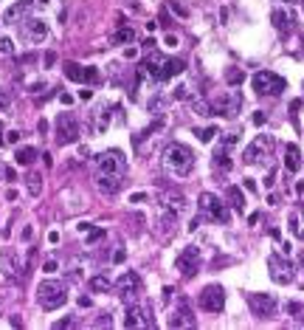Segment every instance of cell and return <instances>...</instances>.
Listing matches in <instances>:
<instances>
[{
	"instance_id": "1",
	"label": "cell",
	"mask_w": 304,
	"mask_h": 330,
	"mask_svg": "<svg viewBox=\"0 0 304 330\" xmlns=\"http://www.w3.org/2000/svg\"><path fill=\"white\" fill-rule=\"evenodd\" d=\"M141 74L144 76H152L155 82H166L172 79V76H178V74H183L186 71V62L183 59H172V57H164L161 51H146L144 62H141Z\"/></svg>"
},
{
	"instance_id": "2",
	"label": "cell",
	"mask_w": 304,
	"mask_h": 330,
	"mask_svg": "<svg viewBox=\"0 0 304 330\" xmlns=\"http://www.w3.org/2000/svg\"><path fill=\"white\" fill-rule=\"evenodd\" d=\"M161 161H164V170L172 172V175H189V172L194 170V152H191L186 144H180V141L166 144Z\"/></svg>"
},
{
	"instance_id": "3",
	"label": "cell",
	"mask_w": 304,
	"mask_h": 330,
	"mask_svg": "<svg viewBox=\"0 0 304 330\" xmlns=\"http://www.w3.org/2000/svg\"><path fill=\"white\" fill-rule=\"evenodd\" d=\"M37 302L43 310H56L68 302V288L59 279H43L37 285Z\"/></svg>"
},
{
	"instance_id": "4",
	"label": "cell",
	"mask_w": 304,
	"mask_h": 330,
	"mask_svg": "<svg viewBox=\"0 0 304 330\" xmlns=\"http://www.w3.org/2000/svg\"><path fill=\"white\" fill-rule=\"evenodd\" d=\"M54 127H56V144H62V147H65V144H76L79 136H82L79 119L73 113H59Z\"/></svg>"
},
{
	"instance_id": "5",
	"label": "cell",
	"mask_w": 304,
	"mask_h": 330,
	"mask_svg": "<svg viewBox=\"0 0 304 330\" xmlns=\"http://www.w3.org/2000/svg\"><path fill=\"white\" fill-rule=\"evenodd\" d=\"M254 91L262 96H279L287 91V79L273 71H259V74H254Z\"/></svg>"
},
{
	"instance_id": "6",
	"label": "cell",
	"mask_w": 304,
	"mask_h": 330,
	"mask_svg": "<svg viewBox=\"0 0 304 330\" xmlns=\"http://www.w3.org/2000/svg\"><path fill=\"white\" fill-rule=\"evenodd\" d=\"M127 172V158L121 150H104L96 155V175H124Z\"/></svg>"
},
{
	"instance_id": "7",
	"label": "cell",
	"mask_w": 304,
	"mask_h": 330,
	"mask_svg": "<svg viewBox=\"0 0 304 330\" xmlns=\"http://www.w3.org/2000/svg\"><path fill=\"white\" fill-rule=\"evenodd\" d=\"M197 206H200V215L209 217V220H214V223H228V220H231L228 206H225L217 195H211V192H203L200 201H197Z\"/></svg>"
},
{
	"instance_id": "8",
	"label": "cell",
	"mask_w": 304,
	"mask_h": 330,
	"mask_svg": "<svg viewBox=\"0 0 304 330\" xmlns=\"http://www.w3.org/2000/svg\"><path fill=\"white\" fill-rule=\"evenodd\" d=\"M124 325H127V328H155L152 307L146 305V302H130V305H127Z\"/></svg>"
},
{
	"instance_id": "9",
	"label": "cell",
	"mask_w": 304,
	"mask_h": 330,
	"mask_svg": "<svg viewBox=\"0 0 304 330\" xmlns=\"http://www.w3.org/2000/svg\"><path fill=\"white\" fill-rule=\"evenodd\" d=\"M268 271H270V279L276 285H290L293 282V262L287 257H281V254H268Z\"/></svg>"
},
{
	"instance_id": "10",
	"label": "cell",
	"mask_w": 304,
	"mask_h": 330,
	"mask_svg": "<svg viewBox=\"0 0 304 330\" xmlns=\"http://www.w3.org/2000/svg\"><path fill=\"white\" fill-rule=\"evenodd\" d=\"M197 305L203 307V310H209V313H220L225 307V291H223V285H206L200 291V296H197Z\"/></svg>"
},
{
	"instance_id": "11",
	"label": "cell",
	"mask_w": 304,
	"mask_h": 330,
	"mask_svg": "<svg viewBox=\"0 0 304 330\" xmlns=\"http://www.w3.org/2000/svg\"><path fill=\"white\" fill-rule=\"evenodd\" d=\"M270 150H273V136H265V133H262V136H257L245 150H242V161H245V164H259L262 158L270 155Z\"/></svg>"
},
{
	"instance_id": "12",
	"label": "cell",
	"mask_w": 304,
	"mask_h": 330,
	"mask_svg": "<svg viewBox=\"0 0 304 330\" xmlns=\"http://www.w3.org/2000/svg\"><path fill=\"white\" fill-rule=\"evenodd\" d=\"M116 291H118V296H121V302H135L138 296H141V277L135 271H127L118 277V282H116Z\"/></svg>"
},
{
	"instance_id": "13",
	"label": "cell",
	"mask_w": 304,
	"mask_h": 330,
	"mask_svg": "<svg viewBox=\"0 0 304 330\" xmlns=\"http://www.w3.org/2000/svg\"><path fill=\"white\" fill-rule=\"evenodd\" d=\"M197 265H200V249H197V246H186V249L175 257V268H178L183 277H191V274L197 271Z\"/></svg>"
},
{
	"instance_id": "14",
	"label": "cell",
	"mask_w": 304,
	"mask_h": 330,
	"mask_svg": "<svg viewBox=\"0 0 304 330\" xmlns=\"http://www.w3.org/2000/svg\"><path fill=\"white\" fill-rule=\"evenodd\" d=\"M239 110H242V93H239V91H228V93H223V96L217 99V104H214V113L228 116V119H234Z\"/></svg>"
},
{
	"instance_id": "15",
	"label": "cell",
	"mask_w": 304,
	"mask_h": 330,
	"mask_svg": "<svg viewBox=\"0 0 304 330\" xmlns=\"http://www.w3.org/2000/svg\"><path fill=\"white\" fill-rule=\"evenodd\" d=\"M0 271L6 274V279H23L25 265H23V260L11 249H3L0 251Z\"/></svg>"
},
{
	"instance_id": "16",
	"label": "cell",
	"mask_w": 304,
	"mask_h": 330,
	"mask_svg": "<svg viewBox=\"0 0 304 330\" xmlns=\"http://www.w3.org/2000/svg\"><path fill=\"white\" fill-rule=\"evenodd\" d=\"M62 71H65V76L68 79H73V82H88V85H93V82H99V71L96 68H90V65H79V62H65L62 65Z\"/></svg>"
},
{
	"instance_id": "17",
	"label": "cell",
	"mask_w": 304,
	"mask_h": 330,
	"mask_svg": "<svg viewBox=\"0 0 304 330\" xmlns=\"http://www.w3.org/2000/svg\"><path fill=\"white\" fill-rule=\"evenodd\" d=\"M248 305L254 310V316L265 319V316H273V310H276V299L270 294H248Z\"/></svg>"
},
{
	"instance_id": "18",
	"label": "cell",
	"mask_w": 304,
	"mask_h": 330,
	"mask_svg": "<svg viewBox=\"0 0 304 330\" xmlns=\"http://www.w3.org/2000/svg\"><path fill=\"white\" fill-rule=\"evenodd\" d=\"M121 186H124V175H96V189L101 195H107V198L118 195Z\"/></svg>"
},
{
	"instance_id": "19",
	"label": "cell",
	"mask_w": 304,
	"mask_h": 330,
	"mask_svg": "<svg viewBox=\"0 0 304 330\" xmlns=\"http://www.w3.org/2000/svg\"><path fill=\"white\" fill-rule=\"evenodd\" d=\"M197 325V319H194V313H191L189 302H180L178 310L172 313V319H169V328H194Z\"/></svg>"
},
{
	"instance_id": "20",
	"label": "cell",
	"mask_w": 304,
	"mask_h": 330,
	"mask_svg": "<svg viewBox=\"0 0 304 330\" xmlns=\"http://www.w3.org/2000/svg\"><path fill=\"white\" fill-rule=\"evenodd\" d=\"M287 226H290V231L299 240H304V203H299L290 212V217H287Z\"/></svg>"
},
{
	"instance_id": "21",
	"label": "cell",
	"mask_w": 304,
	"mask_h": 330,
	"mask_svg": "<svg viewBox=\"0 0 304 330\" xmlns=\"http://www.w3.org/2000/svg\"><path fill=\"white\" fill-rule=\"evenodd\" d=\"M23 25H25V34H28V40H34V43H40V40H45L48 37V25L43 23V20H23Z\"/></svg>"
},
{
	"instance_id": "22",
	"label": "cell",
	"mask_w": 304,
	"mask_h": 330,
	"mask_svg": "<svg viewBox=\"0 0 304 330\" xmlns=\"http://www.w3.org/2000/svg\"><path fill=\"white\" fill-rule=\"evenodd\" d=\"M284 170L287 172L302 170V150L296 147V144H287V147H284Z\"/></svg>"
},
{
	"instance_id": "23",
	"label": "cell",
	"mask_w": 304,
	"mask_h": 330,
	"mask_svg": "<svg viewBox=\"0 0 304 330\" xmlns=\"http://www.w3.org/2000/svg\"><path fill=\"white\" fill-rule=\"evenodd\" d=\"M270 23L276 25L279 31H290L296 20H293V14L287 12V9H273V14H270Z\"/></svg>"
},
{
	"instance_id": "24",
	"label": "cell",
	"mask_w": 304,
	"mask_h": 330,
	"mask_svg": "<svg viewBox=\"0 0 304 330\" xmlns=\"http://www.w3.org/2000/svg\"><path fill=\"white\" fill-rule=\"evenodd\" d=\"M164 206H166V209H172L175 215H180V212H183L189 203H186L183 192H166V195H164Z\"/></svg>"
},
{
	"instance_id": "25",
	"label": "cell",
	"mask_w": 304,
	"mask_h": 330,
	"mask_svg": "<svg viewBox=\"0 0 304 330\" xmlns=\"http://www.w3.org/2000/svg\"><path fill=\"white\" fill-rule=\"evenodd\" d=\"M93 130H96V133H104V130H107V125H110V113H107V104H101V107H96V110H93Z\"/></svg>"
},
{
	"instance_id": "26",
	"label": "cell",
	"mask_w": 304,
	"mask_h": 330,
	"mask_svg": "<svg viewBox=\"0 0 304 330\" xmlns=\"http://www.w3.org/2000/svg\"><path fill=\"white\" fill-rule=\"evenodd\" d=\"M88 288L93 291V294H107V291L113 288V282H110V277H107V274H96V277H90Z\"/></svg>"
},
{
	"instance_id": "27",
	"label": "cell",
	"mask_w": 304,
	"mask_h": 330,
	"mask_svg": "<svg viewBox=\"0 0 304 330\" xmlns=\"http://www.w3.org/2000/svg\"><path fill=\"white\" fill-rule=\"evenodd\" d=\"M214 164H217L223 172L231 170V158H228V147H225V144H220V147L214 150Z\"/></svg>"
},
{
	"instance_id": "28",
	"label": "cell",
	"mask_w": 304,
	"mask_h": 330,
	"mask_svg": "<svg viewBox=\"0 0 304 330\" xmlns=\"http://www.w3.org/2000/svg\"><path fill=\"white\" fill-rule=\"evenodd\" d=\"M34 158H37V150H34V147H20L17 152H14V161L23 164V167H31Z\"/></svg>"
},
{
	"instance_id": "29",
	"label": "cell",
	"mask_w": 304,
	"mask_h": 330,
	"mask_svg": "<svg viewBox=\"0 0 304 330\" xmlns=\"http://www.w3.org/2000/svg\"><path fill=\"white\" fill-rule=\"evenodd\" d=\"M133 40H135V28H133V25H121V28H118L116 34H113V43H116V46L133 43Z\"/></svg>"
},
{
	"instance_id": "30",
	"label": "cell",
	"mask_w": 304,
	"mask_h": 330,
	"mask_svg": "<svg viewBox=\"0 0 304 330\" xmlns=\"http://www.w3.org/2000/svg\"><path fill=\"white\" fill-rule=\"evenodd\" d=\"M25 12H28V0H23V3H17V6H11L9 12H6V23H14V20H20V17H25Z\"/></svg>"
},
{
	"instance_id": "31",
	"label": "cell",
	"mask_w": 304,
	"mask_h": 330,
	"mask_svg": "<svg viewBox=\"0 0 304 330\" xmlns=\"http://www.w3.org/2000/svg\"><path fill=\"white\" fill-rule=\"evenodd\" d=\"M28 195L31 198H40V192H43V175L40 172H28Z\"/></svg>"
},
{
	"instance_id": "32",
	"label": "cell",
	"mask_w": 304,
	"mask_h": 330,
	"mask_svg": "<svg viewBox=\"0 0 304 330\" xmlns=\"http://www.w3.org/2000/svg\"><path fill=\"white\" fill-rule=\"evenodd\" d=\"M228 201H231V206H234V209H239V212L245 209V195H242V189H239V186H228Z\"/></svg>"
},
{
	"instance_id": "33",
	"label": "cell",
	"mask_w": 304,
	"mask_h": 330,
	"mask_svg": "<svg viewBox=\"0 0 304 330\" xmlns=\"http://www.w3.org/2000/svg\"><path fill=\"white\" fill-rule=\"evenodd\" d=\"M191 107H194V113H197V116H211L214 113V107L206 102V99H194V102H191Z\"/></svg>"
},
{
	"instance_id": "34",
	"label": "cell",
	"mask_w": 304,
	"mask_h": 330,
	"mask_svg": "<svg viewBox=\"0 0 304 330\" xmlns=\"http://www.w3.org/2000/svg\"><path fill=\"white\" fill-rule=\"evenodd\" d=\"M287 313H290L299 325H304V305L302 302H290V305H287Z\"/></svg>"
},
{
	"instance_id": "35",
	"label": "cell",
	"mask_w": 304,
	"mask_h": 330,
	"mask_svg": "<svg viewBox=\"0 0 304 330\" xmlns=\"http://www.w3.org/2000/svg\"><path fill=\"white\" fill-rule=\"evenodd\" d=\"M225 79H228V85H239V82L245 79V74H242V71H228V74H225Z\"/></svg>"
},
{
	"instance_id": "36",
	"label": "cell",
	"mask_w": 304,
	"mask_h": 330,
	"mask_svg": "<svg viewBox=\"0 0 304 330\" xmlns=\"http://www.w3.org/2000/svg\"><path fill=\"white\" fill-rule=\"evenodd\" d=\"M0 54H14V43L9 37H0Z\"/></svg>"
},
{
	"instance_id": "37",
	"label": "cell",
	"mask_w": 304,
	"mask_h": 330,
	"mask_svg": "<svg viewBox=\"0 0 304 330\" xmlns=\"http://www.w3.org/2000/svg\"><path fill=\"white\" fill-rule=\"evenodd\" d=\"M214 136H217V127H206V130H200V141H203V144H209Z\"/></svg>"
},
{
	"instance_id": "38",
	"label": "cell",
	"mask_w": 304,
	"mask_h": 330,
	"mask_svg": "<svg viewBox=\"0 0 304 330\" xmlns=\"http://www.w3.org/2000/svg\"><path fill=\"white\" fill-rule=\"evenodd\" d=\"M104 237V228H90L88 231V243H96V240Z\"/></svg>"
},
{
	"instance_id": "39",
	"label": "cell",
	"mask_w": 304,
	"mask_h": 330,
	"mask_svg": "<svg viewBox=\"0 0 304 330\" xmlns=\"http://www.w3.org/2000/svg\"><path fill=\"white\" fill-rule=\"evenodd\" d=\"M169 9H172L175 14H180V17H186V14H189V12H186V6H180V3H175V0H169Z\"/></svg>"
},
{
	"instance_id": "40",
	"label": "cell",
	"mask_w": 304,
	"mask_h": 330,
	"mask_svg": "<svg viewBox=\"0 0 304 330\" xmlns=\"http://www.w3.org/2000/svg\"><path fill=\"white\" fill-rule=\"evenodd\" d=\"M20 141V130H9L6 133V144H17Z\"/></svg>"
},
{
	"instance_id": "41",
	"label": "cell",
	"mask_w": 304,
	"mask_h": 330,
	"mask_svg": "<svg viewBox=\"0 0 304 330\" xmlns=\"http://www.w3.org/2000/svg\"><path fill=\"white\" fill-rule=\"evenodd\" d=\"M146 201V195L144 192H135V195H130V203H144Z\"/></svg>"
},
{
	"instance_id": "42",
	"label": "cell",
	"mask_w": 304,
	"mask_h": 330,
	"mask_svg": "<svg viewBox=\"0 0 304 330\" xmlns=\"http://www.w3.org/2000/svg\"><path fill=\"white\" fill-rule=\"evenodd\" d=\"M265 119H268V116H265L262 110H259V113H254V125H257V127H262V125H265Z\"/></svg>"
},
{
	"instance_id": "43",
	"label": "cell",
	"mask_w": 304,
	"mask_h": 330,
	"mask_svg": "<svg viewBox=\"0 0 304 330\" xmlns=\"http://www.w3.org/2000/svg\"><path fill=\"white\" fill-rule=\"evenodd\" d=\"M9 102H11V99H9V93H3V91H0V110H6V107H9Z\"/></svg>"
},
{
	"instance_id": "44",
	"label": "cell",
	"mask_w": 304,
	"mask_h": 330,
	"mask_svg": "<svg viewBox=\"0 0 304 330\" xmlns=\"http://www.w3.org/2000/svg\"><path fill=\"white\" fill-rule=\"evenodd\" d=\"M273 183H276V170H270V172H268V178H265V186H268V189L273 186Z\"/></svg>"
},
{
	"instance_id": "45",
	"label": "cell",
	"mask_w": 304,
	"mask_h": 330,
	"mask_svg": "<svg viewBox=\"0 0 304 330\" xmlns=\"http://www.w3.org/2000/svg\"><path fill=\"white\" fill-rule=\"evenodd\" d=\"M124 257H127V251H124V249H118L116 254H113V262H124Z\"/></svg>"
},
{
	"instance_id": "46",
	"label": "cell",
	"mask_w": 304,
	"mask_h": 330,
	"mask_svg": "<svg viewBox=\"0 0 304 330\" xmlns=\"http://www.w3.org/2000/svg\"><path fill=\"white\" fill-rule=\"evenodd\" d=\"M73 325V319H62V322H54V328L59 330V328H70Z\"/></svg>"
},
{
	"instance_id": "47",
	"label": "cell",
	"mask_w": 304,
	"mask_h": 330,
	"mask_svg": "<svg viewBox=\"0 0 304 330\" xmlns=\"http://www.w3.org/2000/svg\"><path fill=\"white\" fill-rule=\"evenodd\" d=\"M96 325H99V328H104V325H107V328H110V325H113L110 313H107V316H104V319H99V322H96Z\"/></svg>"
},
{
	"instance_id": "48",
	"label": "cell",
	"mask_w": 304,
	"mask_h": 330,
	"mask_svg": "<svg viewBox=\"0 0 304 330\" xmlns=\"http://www.w3.org/2000/svg\"><path fill=\"white\" fill-rule=\"evenodd\" d=\"M90 96H93V91H85V88H82V91H79V99H82V102H88Z\"/></svg>"
},
{
	"instance_id": "49",
	"label": "cell",
	"mask_w": 304,
	"mask_h": 330,
	"mask_svg": "<svg viewBox=\"0 0 304 330\" xmlns=\"http://www.w3.org/2000/svg\"><path fill=\"white\" fill-rule=\"evenodd\" d=\"M242 183H245V189H248V192H257V183L251 181V178H245Z\"/></svg>"
},
{
	"instance_id": "50",
	"label": "cell",
	"mask_w": 304,
	"mask_h": 330,
	"mask_svg": "<svg viewBox=\"0 0 304 330\" xmlns=\"http://www.w3.org/2000/svg\"><path fill=\"white\" fill-rule=\"evenodd\" d=\"M3 175H6L9 181H17V175H14V170H11V167H6V170H3Z\"/></svg>"
},
{
	"instance_id": "51",
	"label": "cell",
	"mask_w": 304,
	"mask_h": 330,
	"mask_svg": "<svg viewBox=\"0 0 304 330\" xmlns=\"http://www.w3.org/2000/svg\"><path fill=\"white\" fill-rule=\"evenodd\" d=\"M124 57H127V59H133V57H138V48H127V51H124Z\"/></svg>"
},
{
	"instance_id": "52",
	"label": "cell",
	"mask_w": 304,
	"mask_h": 330,
	"mask_svg": "<svg viewBox=\"0 0 304 330\" xmlns=\"http://www.w3.org/2000/svg\"><path fill=\"white\" fill-rule=\"evenodd\" d=\"M31 234H34V228H31V226L23 228V240H31Z\"/></svg>"
},
{
	"instance_id": "53",
	"label": "cell",
	"mask_w": 304,
	"mask_h": 330,
	"mask_svg": "<svg viewBox=\"0 0 304 330\" xmlns=\"http://www.w3.org/2000/svg\"><path fill=\"white\" fill-rule=\"evenodd\" d=\"M45 271H48V274H54V271H56V262H54V260H51V262H45Z\"/></svg>"
},
{
	"instance_id": "54",
	"label": "cell",
	"mask_w": 304,
	"mask_h": 330,
	"mask_svg": "<svg viewBox=\"0 0 304 330\" xmlns=\"http://www.w3.org/2000/svg\"><path fill=\"white\" fill-rule=\"evenodd\" d=\"M79 305H82V307H88V305H90V296L82 294V296H79Z\"/></svg>"
},
{
	"instance_id": "55",
	"label": "cell",
	"mask_w": 304,
	"mask_h": 330,
	"mask_svg": "<svg viewBox=\"0 0 304 330\" xmlns=\"http://www.w3.org/2000/svg\"><path fill=\"white\" fill-rule=\"evenodd\" d=\"M6 144V136H3V125H0V147Z\"/></svg>"
},
{
	"instance_id": "56",
	"label": "cell",
	"mask_w": 304,
	"mask_h": 330,
	"mask_svg": "<svg viewBox=\"0 0 304 330\" xmlns=\"http://www.w3.org/2000/svg\"><path fill=\"white\" fill-rule=\"evenodd\" d=\"M37 3H43V6H45V3H48V0H37Z\"/></svg>"
},
{
	"instance_id": "57",
	"label": "cell",
	"mask_w": 304,
	"mask_h": 330,
	"mask_svg": "<svg viewBox=\"0 0 304 330\" xmlns=\"http://www.w3.org/2000/svg\"><path fill=\"white\" fill-rule=\"evenodd\" d=\"M302 265H304V251H302Z\"/></svg>"
},
{
	"instance_id": "58",
	"label": "cell",
	"mask_w": 304,
	"mask_h": 330,
	"mask_svg": "<svg viewBox=\"0 0 304 330\" xmlns=\"http://www.w3.org/2000/svg\"><path fill=\"white\" fill-rule=\"evenodd\" d=\"M287 3H296V0H287Z\"/></svg>"
}]
</instances>
